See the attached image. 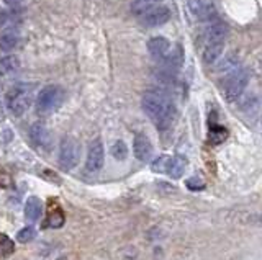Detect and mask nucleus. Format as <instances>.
Masks as SVG:
<instances>
[{"label":"nucleus","instance_id":"obj_25","mask_svg":"<svg viewBox=\"0 0 262 260\" xmlns=\"http://www.w3.org/2000/svg\"><path fill=\"white\" fill-rule=\"evenodd\" d=\"M13 21H16V15L10 12H0V28L4 27H10L13 25Z\"/></svg>","mask_w":262,"mask_h":260},{"label":"nucleus","instance_id":"obj_24","mask_svg":"<svg viewBox=\"0 0 262 260\" xmlns=\"http://www.w3.org/2000/svg\"><path fill=\"white\" fill-rule=\"evenodd\" d=\"M187 183V188L188 190H192V192H200L205 188V182L202 180L200 177H192V178H188V180L185 182Z\"/></svg>","mask_w":262,"mask_h":260},{"label":"nucleus","instance_id":"obj_13","mask_svg":"<svg viewBox=\"0 0 262 260\" xmlns=\"http://www.w3.org/2000/svg\"><path fill=\"white\" fill-rule=\"evenodd\" d=\"M223 50H225V41H216V43L205 44V50H203V54H202L203 62L205 64L216 62L221 58V54H223Z\"/></svg>","mask_w":262,"mask_h":260},{"label":"nucleus","instance_id":"obj_8","mask_svg":"<svg viewBox=\"0 0 262 260\" xmlns=\"http://www.w3.org/2000/svg\"><path fill=\"white\" fill-rule=\"evenodd\" d=\"M30 139L41 151L48 152V151L53 149V144H54L53 134L48 129V126L43 125V123H33L31 125V128H30Z\"/></svg>","mask_w":262,"mask_h":260},{"label":"nucleus","instance_id":"obj_23","mask_svg":"<svg viewBox=\"0 0 262 260\" xmlns=\"http://www.w3.org/2000/svg\"><path fill=\"white\" fill-rule=\"evenodd\" d=\"M13 242L5 234H0V257H7L13 252Z\"/></svg>","mask_w":262,"mask_h":260},{"label":"nucleus","instance_id":"obj_15","mask_svg":"<svg viewBox=\"0 0 262 260\" xmlns=\"http://www.w3.org/2000/svg\"><path fill=\"white\" fill-rule=\"evenodd\" d=\"M20 67V61L16 56H4L0 59V76H12Z\"/></svg>","mask_w":262,"mask_h":260},{"label":"nucleus","instance_id":"obj_12","mask_svg":"<svg viewBox=\"0 0 262 260\" xmlns=\"http://www.w3.org/2000/svg\"><path fill=\"white\" fill-rule=\"evenodd\" d=\"M147 51L154 59H166L170 53V43L164 36H154L147 41Z\"/></svg>","mask_w":262,"mask_h":260},{"label":"nucleus","instance_id":"obj_18","mask_svg":"<svg viewBox=\"0 0 262 260\" xmlns=\"http://www.w3.org/2000/svg\"><path fill=\"white\" fill-rule=\"evenodd\" d=\"M185 166H187V162L184 157H176V159H172V164H170V169H169V175L172 178H180L184 175L185 172Z\"/></svg>","mask_w":262,"mask_h":260},{"label":"nucleus","instance_id":"obj_6","mask_svg":"<svg viewBox=\"0 0 262 260\" xmlns=\"http://www.w3.org/2000/svg\"><path fill=\"white\" fill-rule=\"evenodd\" d=\"M141 23L147 28H158L166 25L170 20V10L166 5H152L149 10H146L143 15H139Z\"/></svg>","mask_w":262,"mask_h":260},{"label":"nucleus","instance_id":"obj_4","mask_svg":"<svg viewBox=\"0 0 262 260\" xmlns=\"http://www.w3.org/2000/svg\"><path fill=\"white\" fill-rule=\"evenodd\" d=\"M64 92L57 85H48L43 90H39L36 97V110L38 113H51L56 108H59L62 103Z\"/></svg>","mask_w":262,"mask_h":260},{"label":"nucleus","instance_id":"obj_19","mask_svg":"<svg viewBox=\"0 0 262 260\" xmlns=\"http://www.w3.org/2000/svg\"><path fill=\"white\" fill-rule=\"evenodd\" d=\"M167 64L172 67H180L184 64V50H182V46H177L174 51L169 53L167 54V58H166Z\"/></svg>","mask_w":262,"mask_h":260},{"label":"nucleus","instance_id":"obj_1","mask_svg":"<svg viewBox=\"0 0 262 260\" xmlns=\"http://www.w3.org/2000/svg\"><path fill=\"white\" fill-rule=\"evenodd\" d=\"M141 107L146 116L149 118L159 131L170 129L172 123L176 120V107L169 95H166L161 90H147L143 93Z\"/></svg>","mask_w":262,"mask_h":260},{"label":"nucleus","instance_id":"obj_17","mask_svg":"<svg viewBox=\"0 0 262 260\" xmlns=\"http://www.w3.org/2000/svg\"><path fill=\"white\" fill-rule=\"evenodd\" d=\"M170 164H172V157H169V156H159L156 160H152L151 169H152V172L167 174L169 169H170Z\"/></svg>","mask_w":262,"mask_h":260},{"label":"nucleus","instance_id":"obj_26","mask_svg":"<svg viewBox=\"0 0 262 260\" xmlns=\"http://www.w3.org/2000/svg\"><path fill=\"white\" fill-rule=\"evenodd\" d=\"M2 2L5 5H8V7H20L25 2V0H2Z\"/></svg>","mask_w":262,"mask_h":260},{"label":"nucleus","instance_id":"obj_3","mask_svg":"<svg viewBox=\"0 0 262 260\" xmlns=\"http://www.w3.org/2000/svg\"><path fill=\"white\" fill-rule=\"evenodd\" d=\"M59 166L64 170H72L80 160V144L71 136H64L59 144V154H57Z\"/></svg>","mask_w":262,"mask_h":260},{"label":"nucleus","instance_id":"obj_21","mask_svg":"<svg viewBox=\"0 0 262 260\" xmlns=\"http://www.w3.org/2000/svg\"><path fill=\"white\" fill-rule=\"evenodd\" d=\"M46 226H49V227H61L62 226V223H64V215H62V211L59 209V208H56V209H53L51 213H49V216H48V219H46Z\"/></svg>","mask_w":262,"mask_h":260},{"label":"nucleus","instance_id":"obj_5","mask_svg":"<svg viewBox=\"0 0 262 260\" xmlns=\"http://www.w3.org/2000/svg\"><path fill=\"white\" fill-rule=\"evenodd\" d=\"M8 110H10L15 116H21L23 113H27V110L31 105V87L28 85H18L8 93L7 97Z\"/></svg>","mask_w":262,"mask_h":260},{"label":"nucleus","instance_id":"obj_11","mask_svg":"<svg viewBox=\"0 0 262 260\" xmlns=\"http://www.w3.org/2000/svg\"><path fill=\"white\" fill-rule=\"evenodd\" d=\"M133 151H135V157L141 162H147L152 156V144L149 141V137L146 134H136L133 139Z\"/></svg>","mask_w":262,"mask_h":260},{"label":"nucleus","instance_id":"obj_10","mask_svg":"<svg viewBox=\"0 0 262 260\" xmlns=\"http://www.w3.org/2000/svg\"><path fill=\"white\" fill-rule=\"evenodd\" d=\"M228 33V27L226 23H223L221 20H215L211 21L207 27V30L203 31V41L205 44L208 43H216V41H225Z\"/></svg>","mask_w":262,"mask_h":260},{"label":"nucleus","instance_id":"obj_20","mask_svg":"<svg viewBox=\"0 0 262 260\" xmlns=\"http://www.w3.org/2000/svg\"><path fill=\"white\" fill-rule=\"evenodd\" d=\"M112 156L117 159V160H125L126 159V156H128V148H126V144L123 143L121 139L113 143V146H112Z\"/></svg>","mask_w":262,"mask_h":260},{"label":"nucleus","instance_id":"obj_14","mask_svg":"<svg viewBox=\"0 0 262 260\" xmlns=\"http://www.w3.org/2000/svg\"><path fill=\"white\" fill-rule=\"evenodd\" d=\"M41 213H43V203L38 197H30L25 203V218L28 219L30 223H35L39 219Z\"/></svg>","mask_w":262,"mask_h":260},{"label":"nucleus","instance_id":"obj_7","mask_svg":"<svg viewBox=\"0 0 262 260\" xmlns=\"http://www.w3.org/2000/svg\"><path fill=\"white\" fill-rule=\"evenodd\" d=\"M187 12L196 21L210 20L215 15V0H187Z\"/></svg>","mask_w":262,"mask_h":260},{"label":"nucleus","instance_id":"obj_2","mask_svg":"<svg viewBox=\"0 0 262 260\" xmlns=\"http://www.w3.org/2000/svg\"><path fill=\"white\" fill-rule=\"evenodd\" d=\"M249 84V72L246 69H233L228 72V76L223 82V97L226 102H234L243 95L244 88Z\"/></svg>","mask_w":262,"mask_h":260},{"label":"nucleus","instance_id":"obj_16","mask_svg":"<svg viewBox=\"0 0 262 260\" xmlns=\"http://www.w3.org/2000/svg\"><path fill=\"white\" fill-rule=\"evenodd\" d=\"M18 46V36L12 31H7V33L0 35V50L4 53H10L12 50Z\"/></svg>","mask_w":262,"mask_h":260},{"label":"nucleus","instance_id":"obj_22","mask_svg":"<svg viewBox=\"0 0 262 260\" xmlns=\"http://www.w3.org/2000/svg\"><path fill=\"white\" fill-rule=\"evenodd\" d=\"M35 229H33L31 226H27V227H23L21 231H18V234H16V241H18L20 244H28L30 241L35 239Z\"/></svg>","mask_w":262,"mask_h":260},{"label":"nucleus","instance_id":"obj_9","mask_svg":"<svg viewBox=\"0 0 262 260\" xmlns=\"http://www.w3.org/2000/svg\"><path fill=\"white\" fill-rule=\"evenodd\" d=\"M105 162V151H103V144L100 139H94L89 144V151H87V159H85V169L89 172H98L103 167Z\"/></svg>","mask_w":262,"mask_h":260}]
</instances>
